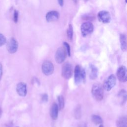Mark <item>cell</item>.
Instances as JSON below:
<instances>
[{"mask_svg": "<svg viewBox=\"0 0 127 127\" xmlns=\"http://www.w3.org/2000/svg\"><path fill=\"white\" fill-rule=\"evenodd\" d=\"M91 93L95 100L98 101H101L104 96L103 86L100 83H94L91 89Z\"/></svg>", "mask_w": 127, "mask_h": 127, "instance_id": "1", "label": "cell"}, {"mask_svg": "<svg viewBox=\"0 0 127 127\" xmlns=\"http://www.w3.org/2000/svg\"><path fill=\"white\" fill-rule=\"evenodd\" d=\"M86 77L85 71L81 69L79 65H76L74 68V81L76 84L80 83L81 80H84Z\"/></svg>", "mask_w": 127, "mask_h": 127, "instance_id": "2", "label": "cell"}, {"mask_svg": "<svg viewBox=\"0 0 127 127\" xmlns=\"http://www.w3.org/2000/svg\"><path fill=\"white\" fill-rule=\"evenodd\" d=\"M116 84V77L114 74H111L104 81L103 87L106 91H110Z\"/></svg>", "mask_w": 127, "mask_h": 127, "instance_id": "3", "label": "cell"}, {"mask_svg": "<svg viewBox=\"0 0 127 127\" xmlns=\"http://www.w3.org/2000/svg\"><path fill=\"white\" fill-rule=\"evenodd\" d=\"M62 75L65 79L70 78L72 76V67L70 63H64L62 67Z\"/></svg>", "mask_w": 127, "mask_h": 127, "instance_id": "4", "label": "cell"}, {"mask_svg": "<svg viewBox=\"0 0 127 127\" xmlns=\"http://www.w3.org/2000/svg\"><path fill=\"white\" fill-rule=\"evenodd\" d=\"M66 52L64 48H59L57 49L55 56V58L56 62L58 64H62V63H63L66 58Z\"/></svg>", "mask_w": 127, "mask_h": 127, "instance_id": "5", "label": "cell"}, {"mask_svg": "<svg viewBox=\"0 0 127 127\" xmlns=\"http://www.w3.org/2000/svg\"><path fill=\"white\" fill-rule=\"evenodd\" d=\"M42 70L46 75L52 74L54 70V66L52 62L49 61H45L42 65Z\"/></svg>", "mask_w": 127, "mask_h": 127, "instance_id": "6", "label": "cell"}, {"mask_svg": "<svg viewBox=\"0 0 127 127\" xmlns=\"http://www.w3.org/2000/svg\"><path fill=\"white\" fill-rule=\"evenodd\" d=\"M80 29L82 35L85 37L93 32L94 26L91 22H86L81 25Z\"/></svg>", "mask_w": 127, "mask_h": 127, "instance_id": "7", "label": "cell"}, {"mask_svg": "<svg viewBox=\"0 0 127 127\" xmlns=\"http://www.w3.org/2000/svg\"><path fill=\"white\" fill-rule=\"evenodd\" d=\"M18 47V42L14 38H11L7 42L6 49L10 54L15 53L17 51Z\"/></svg>", "mask_w": 127, "mask_h": 127, "instance_id": "8", "label": "cell"}, {"mask_svg": "<svg viewBox=\"0 0 127 127\" xmlns=\"http://www.w3.org/2000/svg\"><path fill=\"white\" fill-rule=\"evenodd\" d=\"M117 76L118 79L122 82H125L127 80V69L125 66H120L117 71Z\"/></svg>", "mask_w": 127, "mask_h": 127, "instance_id": "9", "label": "cell"}, {"mask_svg": "<svg viewBox=\"0 0 127 127\" xmlns=\"http://www.w3.org/2000/svg\"><path fill=\"white\" fill-rule=\"evenodd\" d=\"M98 17L99 20L103 23H108L111 19L110 13L105 10L100 11L98 13Z\"/></svg>", "mask_w": 127, "mask_h": 127, "instance_id": "10", "label": "cell"}, {"mask_svg": "<svg viewBox=\"0 0 127 127\" xmlns=\"http://www.w3.org/2000/svg\"><path fill=\"white\" fill-rule=\"evenodd\" d=\"M16 92L20 96L24 97L27 94V85L24 82H21L16 85Z\"/></svg>", "mask_w": 127, "mask_h": 127, "instance_id": "11", "label": "cell"}, {"mask_svg": "<svg viewBox=\"0 0 127 127\" xmlns=\"http://www.w3.org/2000/svg\"><path fill=\"white\" fill-rule=\"evenodd\" d=\"M60 16L59 12L57 11L53 10L48 12L46 15V19L47 21L51 22L57 20Z\"/></svg>", "mask_w": 127, "mask_h": 127, "instance_id": "12", "label": "cell"}, {"mask_svg": "<svg viewBox=\"0 0 127 127\" xmlns=\"http://www.w3.org/2000/svg\"><path fill=\"white\" fill-rule=\"evenodd\" d=\"M58 112H59V107L56 103L54 102L51 106L50 110V115L51 118L56 120L57 119L58 117Z\"/></svg>", "mask_w": 127, "mask_h": 127, "instance_id": "13", "label": "cell"}, {"mask_svg": "<svg viewBox=\"0 0 127 127\" xmlns=\"http://www.w3.org/2000/svg\"><path fill=\"white\" fill-rule=\"evenodd\" d=\"M117 127H127V118L126 116L120 117L117 121Z\"/></svg>", "mask_w": 127, "mask_h": 127, "instance_id": "14", "label": "cell"}, {"mask_svg": "<svg viewBox=\"0 0 127 127\" xmlns=\"http://www.w3.org/2000/svg\"><path fill=\"white\" fill-rule=\"evenodd\" d=\"M98 70L97 68L93 64L90 65L89 77L91 79H95L98 76Z\"/></svg>", "mask_w": 127, "mask_h": 127, "instance_id": "15", "label": "cell"}, {"mask_svg": "<svg viewBox=\"0 0 127 127\" xmlns=\"http://www.w3.org/2000/svg\"><path fill=\"white\" fill-rule=\"evenodd\" d=\"M120 43H121V48L123 51H126L127 50V38L126 36L122 34L120 35Z\"/></svg>", "mask_w": 127, "mask_h": 127, "instance_id": "16", "label": "cell"}, {"mask_svg": "<svg viewBox=\"0 0 127 127\" xmlns=\"http://www.w3.org/2000/svg\"><path fill=\"white\" fill-rule=\"evenodd\" d=\"M118 97L121 100V103L122 105L124 104L127 99V92L124 89L121 90L118 93Z\"/></svg>", "mask_w": 127, "mask_h": 127, "instance_id": "17", "label": "cell"}, {"mask_svg": "<svg viewBox=\"0 0 127 127\" xmlns=\"http://www.w3.org/2000/svg\"><path fill=\"white\" fill-rule=\"evenodd\" d=\"M91 121L95 125L101 124L103 123L102 119L100 116L96 115H92Z\"/></svg>", "mask_w": 127, "mask_h": 127, "instance_id": "18", "label": "cell"}, {"mask_svg": "<svg viewBox=\"0 0 127 127\" xmlns=\"http://www.w3.org/2000/svg\"><path fill=\"white\" fill-rule=\"evenodd\" d=\"M58 107L59 110H62L64 106V99L62 95H60L58 97Z\"/></svg>", "mask_w": 127, "mask_h": 127, "instance_id": "19", "label": "cell"}, {"mask_svg": "<svg viewBox=\"0 0 127 127\" xmlns=\"http://www.w3.org/2000/svg\"><path fill=\"white\" fill-rule=\"evenodd\" d=\"M67 37L69 41H71L73 37V28L71 24L68 25V29H67Z\"/></svg>", "mask_w": 127, "mask_h": 127, "instance_id": "20", "label": "cell"}, {"mask_svg": "<svg viewBox=\"0 0 127 127\" xmlns=\"http://www.w3.org/2000/svg\"><path fill=\"white\" fill-rule=\"evenodd\" d=\"M74 117L75 118L78 119H79L81 117V110L79 106H78L76 109L75 110V112H74Z\"/></svg>", "mask_w": 127, "mask_h": 127, "instance_id": "21", "label": "cell"}, {"mask_svg": "<svg viewBox=\"0 0 127 127\" xmlns=\"http://www.w3.org/2000/svg\"><path fill=\"white\" fill-rule=\"evenodd\" d=\"M63 44H64V48L65 50V51L66 52L67 55L68 56H70V46H69V44L65 42H64Z\"/></svg>", "mask_w": 127, "mask_h": 127, "instance_id": "22", "label": "cell"}, {"mask_svg": "<svg viewBox=\"0 0 127 127\" xmlns=\"http://www.w3.org/2000/svg\"><path fill=\"white\" fill-rule=\"evenodd\" d=\"M6 42V38L5 37V36L0 33V47L4 45Z\"/></svg>", "mask_w": 127, "mask_h": 127, "instance_id": "23", "label": "cell"}, {"mask_svg": "<svg viewBox=\"0 0 127 127\" xmlns=\"http://www.w3.org/2000/svg\"><path fill=\"white\" fill-rule=\"evenodd\" d=\"M18 18V12L15 10L13 13V21L15 23H17Z\"/></svg>", "mask_w": 127, "mask_h": 127, "instance_id": "24", "label": "cell"}, {"mask_svg": "<svg viewBox=\"0 0 127 127\" xmlns=\"http://www.w3.org/2000/svg\"><path fill=\"white\" fill-rule=\"evenodd\" d=\"M42 99L43 101H45V102H47L48 99V95L46 94H44L42 97Z\"/></svg>", "mask_w": 127, "mask_h": 127, "instance_id": "25", "label": "cell"}, {"mask_svg": "<svg viewBox=\"0 0 127 127\" xmlns=\"http://www.w3.org/2000/svg\"><path fill=\"white\" fill-rule=\"evenodd\" d=\"M2 75V65L0 63V81L1 79Z\"/></svg>", "mask_w": 127, "mask_h": 127, "instance_id": "26", "label": "cell"}, {"mask_svg": "<svg viewBox=\"0 0 127 127\" xmlns=\"http://www.w3.org/2000/svg\"><path fill=\"white\" fill-rule=\"evenodd\" d=\"M59 4L60 6H63L64 5V0H58Z\"/></svg>", "mask_w": 127, "mask_h": 127, "instance_id": "27", "label": "cell"}, {"mask_svg": "<svg viewBox=\"0 0 127 127\" xmlns=\"http://www.w3.org/2000/svg\"><path fill=\"white\" fill-rule=\"evenodd\" d=\"M78 127H87L86 125L84 123H82L81 124H80L78 126Z\"/></svg>", "mask_w": 127, "mask_h": 127, "instance_id": "28", "label": "cell"}, {"mask_svg": "<svg viewBox=\"0 0 127 127\" xmlns=\"http://www.w3.org/2000/svg\"><path fill=\"white\" fill-rule=\"evenodd\" d=\"M1 113H2V111H1V109L0 108V117L1 116Z\"/></svg>", "mask_w": 127, "mask_h": 127, "instance_id": "29", "label": "cell"}, {"mask_svg": "<svg viewBox=\"0 0 127 127\" xmlns=\"http://www.w3.org/2000/svg\"><path fill=\"white\" fill-rule=\"evenodd\" d=\"M99 127H104L103 126V125H100V126H99Z\"/></svg>", "mask_w": 127, "mask_h": 127, "instance_id": "30", "label": "cell"}, {"mask_svg": "<svg viewBox=\"0 0 127 127\" xmlns=\"http://www.w3.org/2000/svg\"></svg>", "mask_w": 127, "mask_h": 127, "instance_id": "31", "label": "cell"}, {"mask_svg": "<svg viewBox=\"0 0 127 127\" xmlns=\"http://www.w3.org/2000/svg\"></svg>", "mask_w": 127, "mask_h": 127, "instance_id": "32", "label": "cell"}, {"mask_svg": "<svg viewBox=\"0 0 127 127\" xmlns=\"http://www.w3.org/2000/svg\"></svg>", "mask_w": 127, "mask_h": 127, "instance_id": "33", "label": "cell"}]
</instances>
